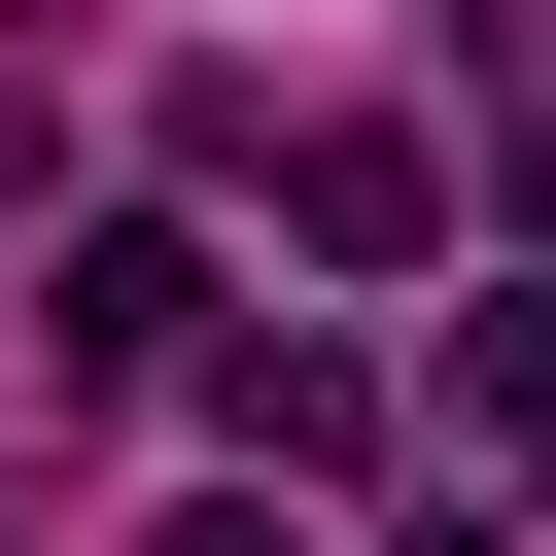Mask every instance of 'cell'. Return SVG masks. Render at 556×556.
<instances>
[{
	"label": "cell",
	"instance_id": "277c9868",
	"mask_svg": "<svg viewBox=\"0 0 556 556\" xmlns=\"http://www.w3.org/2000/svg\"><path fill=\"white\" fill-rule=\"evenodd\" d=\"M452 417H486V452L556 486V278H486V313H452Z\"/></svg>",
	"mask_w": 556,
	"mask_h": 556
},
{
	"label": "cell",
	"instance_id": "3957f363",
	"mask_svg": "<svg viewBox=\"0 0 556 556\" xmlns=\"http://www.w3.org/2000/svg\"><path fill=\"white\" fill-rule=\"evenodd\" d=\"M208 417H243V452H278V486H348V452H382V382H348V348H313V313H278V348H243V313H208Z\"/></svg>",
	"mask_w": 556,
	"mask_h": 556
},
{
	"label": "cell",
	"instance_id": "6da1fadb",
	"mask_svg": "<svg viewBox=\"0 0 556 556\" xmlns=\"http://www.w3.org/2000/svg\"><path fill=\"white\" fill-rule=\"evenodd\" d=\"M70 382H208V243L174 208H70Z\"/></svg>",
	"mask_w": 556,
	"mask_h": 556
},
{
	"label": "cell",
	"instance_id": "8992f818",
	"mask_svg": "<svg viewBox=\"0 0 556 556\" xmlns=\"http://www.w3.org/2000/svg\"><path fill=\"white\" fill-rule=\"evenodd\" d=\"M174 556H278V521H174Z\"/></svg>",
	"mask_w": 556,
	"mask_h": 556
},
{
	"label": "cell",
	"instance_id": "7a4b0ae2",
	"mask_svg": "<svg viewBox=\"0 0 556 556\" xmlns=\"http://www.w3.org/2000/svg\"><path fill=\"white\" fill-rule=\"evenodd\" d=\"M278 208H313L348 278H417V243H452V139H382V104H348V139H278Z\"/></svg>",
	"mask_w": 556,
	"mask_h": 556
},
{
	"label": "cell",
	"instance_id": "5b68a950",
	"mask_svg": "<svg viewBox=\"0 0 556 556\" xmlns=\"http://www.w3.org/2000/svg\"><path fill=\"white\" fill-rule=\"evenodd\" d=\"M382 556H486V521H382Z\"/></svg>",
	"mask_w": 556,
	"mask_h": 556
}]
</instances>
